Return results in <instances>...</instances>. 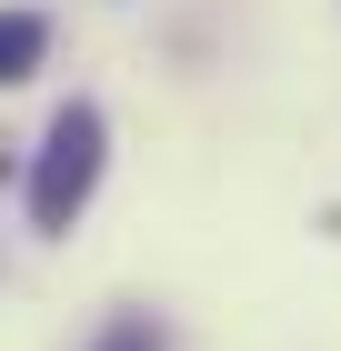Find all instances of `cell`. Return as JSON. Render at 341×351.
I'll return each mask as SVG.
<instances>
[{"mask_svg":"<svg viewBox=\"0 0 341 351\" xmlns=\"http://www.w3.org/2000/svg\"><path fill=\"white\" fill-rule=\"evenodd\" d=\"M101 151H110V121L91 101H60L51 131H40V161H30V221L40 231H71L91 181H101Z\"/></svg>","mask_w":341,"mask_h":351,"instance_id":"6da1fadb","label":"cell"},{"mask_svg":"<svg viewBox=\"0 0 341 351\" xmlns=\"http://www.w3.org/2000/svg\"><path fill=\"white\" fill-rule=\"evenodd\" d=\"M40 51H51V21H40V10H0V90L30 81V71H40Z\"/></svg>","mask_w":341,"mask_h":351,"instance_id":"7a4b0ae2","label":"cell"},{"mask_svg":"<svg viewBox=\"0 0 341 351\" xmlns=\"http://www.w3.org/2000/svg\"><path fill=\"white\" fill-rule=\"evenodd\" d=\"M91 351H171V331H161L151 311H121V322H110V331H101Z\"/></svg>","mask_w":341,"mask_h":351,"instance_id":"3957f363","label":"cell"}]
</instances>
